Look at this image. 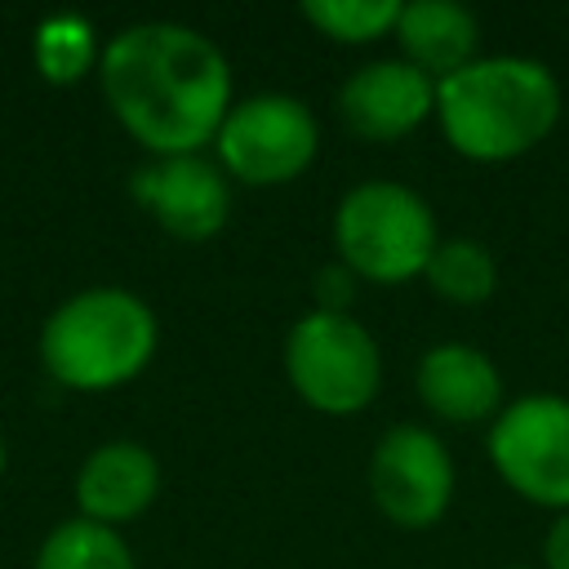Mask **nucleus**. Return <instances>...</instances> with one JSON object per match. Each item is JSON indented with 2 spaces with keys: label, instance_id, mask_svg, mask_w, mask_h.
<instances>
[{
  "label": "nucleus",
  "instance_id": "obj_1",
  "mask_svg": "<svg viewBox=\"0 0 569 569\" xmlns=\"http://www.w3.org/2000/svg\"><path fill=\"white\" fill-rule=\"evenodd\" d=\"M98 89L116 124L156 156H196L213 147L231 102V62L200 27L147 18L102 40Z\"/></svg>",
  "mask_w": 569,
  "mask_h": 569
},
{
  "label": "nucleus",
  "instance_id": "obj_2",
  "mask_svg": "<svg viewBox=\"0 0 569 569\" xmlns=\"http://www.w3.org/2000/svg\"><path fill=\"white\" fill-rule=\"evenodd\" d=\"M560 80L529 53H480L436 84V124L445 142L476 164L529 156L560 124Z\"/></svg>",
  "mask_w": 569,
  "mask_h": 569
},
{
  "label": "nucleus",
  "instance_id": "obj_3",
  "mask_svg": "<svg viewBox=\"0 0 569 569\" xmlns=\"http://www.w3.org/2000/svg\"><path fill=\"white\" fill-rule=\"evenodd\" d=\"M160 347V320L147 298L124 284H89L62 298L36 338L40 369L84 396L116 391L133 382Z\"/></svg>",
  "mask_w": 569,
  "mask_h": 569
},
{
  "label": "nucleus",
  "instance_id": "obj_4",
  "mask_svg": "<svg viewBox=\"0 0 569 569\" xmlns=\"http://www.w3.org/2000/svg\"><path fill=\"white\" fill-rule=\"evenodd\" d=\"M440 244L436 209L405 182L365 178L333 209V258L360 284H409Z\"/></svg>",
  "mask_w": 569,
  "mask_h": 569
},
{
  "label": "nucleus",
  "instance_id": "obj_5",
  "mask_svg": "<svg viewBox=\"0 0 569 569\" xmlns=\"http://www.w3.org/2000/svg\"><path fill=\"white\" fill-rule=\"evenodd\" d=\"M284 378L307 409L351 418L382 391V347L356 316L302 311L284 333Z\"/></svg>",
  "mask_w": 569,
  "mask_h": 569
},
{
  "label": "nucleus",
  "instance_id": "obj_6",
  "mask_svg": "<svg viewBox=\"0 0 569 569\" xmlns=\"http://www.w3.org/2000/svg\"><path fill=\"white\" fill-rule=\"evenodd\" d=\"M320 156V120L298 93H249L236 98L218 138H213V160L218 169L253 191L284 187L311 169Z\"/></svg>",
  "mask_w": 569,
  "mask_h": 569
},
{
  "label": "nucleus",
  "instance_id": "obj_7",
  "mask_svg": "<svg viewBox=\"0 0 569 569\" xmlns=\"http://www.w3.org/2000/svg\"><path fill=\"white\" fill-rule=\"evenodd\" d=\"M493 476L525 502L569 511V396L529 391L485 427Z\"/></svg>",
  "mask_w": 569,
  "mask_h": 569
},
{
  "label": "nucleus",
  "instance_id": "obj_8",
  "mask_svg": "<svg viewBox=\"0 0 569 569\" xmlns=\"http://www.w3.org/2000/svg\"><path fill=\"white\" fill-rule=\"evenodd\" d=\"M458 489L449 445L422 422L387 427L369 449V498L396 529H431Z\"/></svg>",
  "mask_w": 569,
  "mask_h": 569
},
{
  "label": "nucleus",
  "instance_id": "obj_9",
  "mask_svg": "<svg viewBox=\"0 0 569 569\" xmlns=\"http://www.w3.org/2000/svg\"><path fill=\"white\" fill-rule=\"evenodd\" d=\"M133 204L173 240L204 244L231 222V178L213 156H156L129 173Z\"/></svg>",
  "mask_w": 569,
  "mask_h": 569
},
{
  "label": "nucleus",
  "instance_id": "obj_10",
  "mask_svg": "<svg viewBox=\"0 0 569 569\" xmlns=\"http://www.w3.org/2000/svg\"><path fill=\"white\" fill-rule=\"evenodd\" d=\"M338 120L360 142H400L436 120V80L396 58H373L338 84Z\"/></svg>",
  "mask_w": 569,
  "mask_h": 569
},
{
  "label": "nucleus",
  "instance_id": "obj_11",
  "mask_svg": "<svg viewBox=\"0 0 569 569\" xmlns=\"http://www.w3.org/2000/svg\"><path fill=\"white\" fill-rule=\"evenodd\" d=\"M413 391L422 409L449 427H489L507 405V382L493 356L476 342L449 338L418 356Z\"/></svg>",
  "mask_w": 569,
  "mask_h": 569
},
{
  "label": "nucleus",
  "instance_id": "obj_12",
  "mask_svg": "<svg viewBox=\"0 0 569 569\" xmlns=\"http://www.w3.org/2000/svg\"><path fill=\"white\" fill-rule=\"evenodd\" d=\"M76 516L124 529L129 520L147 516L160 498V458L138 440H107L89 449L71 480Z\"/></svg>",
  "mask_w": 569,
  "mask_h": 569
},
{
  "label": "nucleus",
  "instance_id": "obj_13",
  "mask_svg": "<svg viewBox=\"0 0 569 569\" xmlns=\"http://www.w3.org/2000/svg\"><path fill=\"white\" fill-rule=\"evenodd\" d=\"M396 44L409 67L431 76L436 84L467 62L480 58V22L458 0H409L396 18Z\"/></svg>",
  "mask_w": 569,
  "mask_h": 569
},
{
  "label": "nucleus",
  "instance_id": "obj_14",
  "mask_svg": "<svg viewBox=\"0 0 569 569\" xmlns=\"http://www.w3.org/2000/svg\"><path fill=\"white\" fill-rule=\"evenodd\" d=\"M422 280L436 298L453 307H480L498 293V258L476 236H440Z\"/></svg>",
  "mask_w": 569,
  "mask_h": 569
},
{
  "label": "nucleus",
  "instance_id": "obj_15",
  "mask_svg": "<svg viewBox=\"0 0 569 569\" xmlns=\"http://www.w3.org/2000/svg\"><path fill=\"white\" fill-rule=\"evenodd\" d=\"M31 62H36V76L53 89H71L84 76H98V62H102L98 27L89 18H76V13L36 22Z\"/></svg>",
  "mask_w": 569,
  "mask_h": 569
},
{
  "label": "nucleus",
  "instance_id": "obj_16",
  "mask_svg": "<svg viewBox=\"0 0 569 569\" xmlns=\"http://www.w3.org/2000/svg\"><path fill=\"white\" fill-rule=\"evenodd\" d=\"M31 569H138V556L120 529L67 516L40 538Z\"/></svg>",
  "mask_w": 569,
  "mask_h": 569
},
{
  "label": "nucleus",
  "instance_id": "obj_17",
  "mask_svg": "<svg viewBox=\"0 0 569 569\" xmlns=\"http://www.w3.org/2000/svg\"><path fill=\"white\" fill-rule=\"evenodd\" d=\"M302 18L333 44H373L396 31L400 0H307Z\"/></svg>",
  "mask_w": 569,
  "mask_h": 569
},
{
  "label": "nucleus",
  "instance_id": "obj_18",
  "mask_svg": "<svg viewBox=\"0 0 569 569\" xmlns=\"http://www.w3.org/2000/svg\"><path fill=\"white\" fill-rule=\"evenodd\" d=\"M356 293H360V280H356V271H347L338 258L325 262V267H316V276H311V311L351 316Z\"/></svg>",
  "mask_w": 569,
  "mask_h": 569
},
{
  "label": "nucleus",
  "instance_id": "obj_19",
  "mask_svg": "<svg viewBox=\"0 0 569 569\" xmlns=\"http://www.w3.org/2000/svg\"><path fill=\"white\" fill-rule=\"evenodd\" d=\"M542 569H569V511H556L542 538Z\"/></svg>",
  "mask_w": 569,
  "mask_h": 569
},
{
  "label": "nucleus",
  "instance_id": "obj_20",
  "mask_svg": "<svg viewBox=\"0 0 569 569\" xmlns=\"http://www.w3.org/2000/svg\"><path fill=\"white\" fill-rule=\"evenodd\" d=\"M4 467H9V445H4V431H0V480H4Z\"/></svg>",
  "mask_w": 569,
  "mask_h": 569
},
{
  "label": "nucleus",
  "instance_id": "obj_21",
  "mask_svg": "<svg viewBox=\"0 0 569 569\" xmlns=\"http://www.w3.org/2000/svg\"><path fill=\"white\" fill-rule=\"evenodd\" d=\"M502 569H529V565H502Z\"/></svg>",
  "mask_w": 569,
  "mask_h": 569
}]
</instances>
